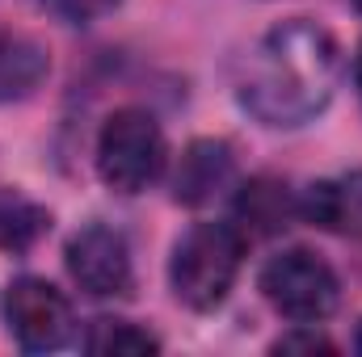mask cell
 Instances as JSON below:
<instances>
[{
  "instance_id": "6da1fadb",
  "label": "cell",
  "mask_w": 362,
  "mask_h": 357,
  "mask_svg": "<svg viewBox=\"0 0 362 357\" xmlns=\"http://www.w3.org/2000/svg\"><path fill=\"white\" fill-rule=\"evenodd\" d=\"M341 51L329 30L312 21H282L266 30L240 59L236 97L262 126H303L337 92Z\"/></svg>"
},
{
  "instance_id": "7a4b0ae2",
  "label": "cell",
  "mask_w": 362,
  "mask_h": 357,
  "mask_svg": "<svg viewBox=\"0 0 362 357\" xmlns=\"http://www.w3.org/2000/svg\"><path fill=\"white\" fill-rule=\"evenodd\" d=\"M240 261H245V236L232 223H194L177 240L169 261L173 294L194 311H211L236 286Z\"/></svg>"
},
{
  "instance_id": "3957f363",
  "label": "cell",
  "mask_w": 362,
  "mask_h": 357,
  "mask_svg": "<svg viewBox=\"0 0 362 357\" xmlns=\"http://www.w3.org/2000/svg\"><path fill=\"white\" fill-rule=\"evenodd\" d=\"M169 164V143L160 122L139 109H114L97 135V173L114 193H144L148 185H156Z\"/></svg>"
},
{
  "instance_id": "277c9868",
  "label": "cell",
  "mask_w": 362,
  "mask_h": 357,
  "mask_svg": "<svg viewBox=\"0 0 362 357\" xmlns=\"http://www.w3.org/2000/svg\"><path fill=\"white\" fill-rule=\"evenodd\" d=\"M262 294L282 320L295 324H320L337 311L341 282L329 261H320L308 248H286L266 261L262 269Z\"/></svg>"
},
{
  "instance_id": "5b68a950",
  "label": "cell",
  "mask_w": 362,
  "mask_h": 357,
  "mask_svg": "<svg viewBox=\"0 0 362 357\" xmlns=\"http://www.w3.org/2000/svg\"><path fill=\"white\" fill-rule=\"evenodd\" d=\"M4 320H8V332L13 341L25 349V353H51L59 345H68L72 337V303L47 282V277H17L4 294Z\"/></svg>"
},
{
  "instance_id": "8992f818",
  "label": "cell",
  "mask_w": 362,
  "mask_h": 357,
  "mask_svg": "<svg viewBox=\"0 0 362 357\" xmlns=\"http://www.w3.org/2000/svg\"><path fill=\"white\" fill-rule=\"evenodd\" d=\"M68 273L72 282L93 294V298H122L131 294L135 269H131V248L122 240V231L105 227V223H89L68 240Z\"/></svg>"
},
{
  "instance_id": "52a82bcc",
  "label": "cell",
  "mask_w": 362,
  "mask_h": 357,
  "mask_svg": "<svg viewBox=\"0 0 362 357\" xmlns=\"http://www.w3.org/2000/svg\"><path fill=\"white\" fill-rule=\"evenodd\" d=\"M299 214L325 231L337 236H362V169L325 177L303 189L299 198Z\"/></svg>"
},
{
  "instance_id": "ba28073f",
  "label": "cell",
  "mask_w": 362,
  "mask_h": 357,
  "mask_svg": "<svg viewBox=\"0 0 362 357\" xmlns=\"http://www.w3.org/2000/svg\"><path fill=\"white\" fill-rule=\"evenodd\" d=\"M232 177H236L232 147L223 139H198L181 156V169L173 177V198L185 202V206H202L215 193H223L232 185Z\"/></svg>"
},
{
  "instance_id": "9c48e42d",
  "label": "cell",
  "mask_w": 362,
  "mask_h": 357,
  "mask_svg": "<svg viewBox=\"0 0 362 357\" xmlns=\"http://www.w3.org/2000/svg\"><path fill=\"white\" fill-rule=\"evenodd\" d=\"M51 72V55L38 38L21 34V30H4L0 25V105L4 101H21L38 89Z\"/></svg>"
},
{
  "instance_id": "30bf717a",
  "label": "cell",
  "mask_w": 362,
  "mask_h": 357,
  "mask_svg": "<svg viewBox=\"0 0 362 357\" xmlns=\"http://www.w3.org/2000/svg\"><path fill=\"white\" fill-rule=\"evenodd\" d=\"M299 214V198L286 189V181L257 177L249 181L236 198V231L240 236H274Z\"/></svg>"
},
{
  "instance_id": "8fae6325",
  "label": "cell",
  "mask_w": 362,
  "mask_h": 357,
  "mask_svg": "<svg viewBox=\"0 0 362 357\" xmlns=\"http://www.w3.org/2000/svg\"><path fill=\"white\" fill-rule=\"evenodd\" d=\"M51 227V214L30 202L17 189H0V248L4 253H25L34 248Z\"/></svg>"
},
{
  "instance_id": "7c38bea8",
  "label": "cell",
  "mask_w": 362,
  "mask_h": 357,
  "mask_svg": "<svg viewBox=\"0 0 362 357\" xmlns=\"http://www.w3.org/2000/svg\"><path fill=\"white\" fill-rule=\"evenodd\" d=\"M85 349L101 357H135V353H156L160 341L152 332H144L131 320H93V328L85 332Z\"/></svg>"
},
{
  "instance_id": "4fadbf2b",
  "label": "cell",
  "mask_w": 362,
  "mask_h": 357,
  "mask_svg": "<svg viewBox=\"0 0 362 357\" xmlns=\"http://www.w3.org/2000/svg\"><path fill=\"white\" fill-rule=\"evenodd\" d=\"M59 21H68V25H89L97 17H105V13H114L122 0H42Z\"/></svg>"
},
{
  "instance_id": "5bb4252c",
  "label": "cell",
  "mask_w": 362,
  "mask_h": 357,
  "mask_svg": "<svg viewBox=\"0 0 362 357\" xmlns=\"http://www.w3.org/2000/svg\"><path fill=\"white\" fill-rule=\"evenodd\" d=\"M274 349H278V353H333V341L320 337L312 324H299L291 337H278Z\"/></svg>"
},
{
  "instance_id": "9a60e30c",
  "label": "cell",
  "mask_w": 362,
  "mask_h": 357,
  "mask_svg": "<svg viewBox=\"0 0 362 357\" xmlns=\"http://www.w3.org/2000/svg\"><path fill=\"white\" fill-rule=\"evenodd\" d=\"M354 80H358V92H362V47H358V55H354Z\"/></svg>"
},
{
  "instance_id": "2e32d148",
  "label": "cell",
  "mask_w": 362,
  "mask_h": 357,
  "mask_svg": "<svg viewBox=\"0 0 362 357\" xmlns=\"http://www.w3.org/2000/svg\"><path fill=\"white\" fill-rule=\"evenodd\" d=\"M354 345H358V353H362V328H358V341H354Z\"/></svg>"
},
{
  "instance_id": "e0dca14e",
  "label": "cell",
  "mask_w": 362,
  "mask_h": 357,
  "mask_svg": "<svg viewBox=\"0 0 362 357\" xmlns=\"http://www.w3.org/2000/svg\"><path fill=\"white\" fill-rule=\"evenodd\" d=\"M354 4H358V8H362V0H354Z\"/></svg>"
}]
</instances>
